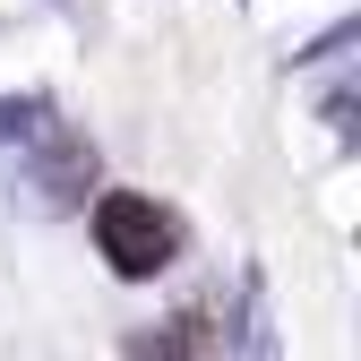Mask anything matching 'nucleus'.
I'll return each instance as SVG.
<instances>
[{
    "label": "nucleus",
    "instance_id": "f257e3e1",
    "mask_svg": "<svg viewBox=\"0 0 361 361\" xmlns=\"http://www.w3.org/2000/svg\"><path fill=\"white\" fill-rule=\"evenodd\" d=\"M95 250L112 258V276L147 284V276H164V267L180 258V224L155 198H138V190H104L95 198Z\"/></svg>",
    "mask_w": 361,
    "mask_h": 361
},
{
    "label": "nucleus",
    "instance_id": "f03ea898",
    "mask_svg": "<svg viewBox=\"0 0 361 361\" xmlns=\"http://www.w3.org/2000/svg\"><path fill=\"white\" fill-rule=\"evenodd\" d=\"M129 361H215V327L190 310V319H172V327L138 336V344H129Z\"/></svg>",
    "mask_w": 361,
    "mask_h": 361
}]
</instances>
